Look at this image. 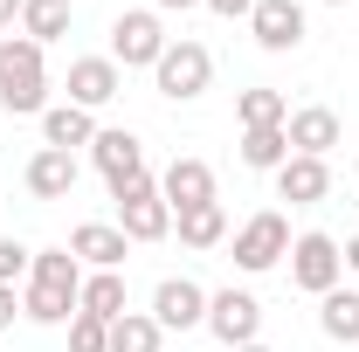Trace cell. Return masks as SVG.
<instances>
[{
    "label": "cell",
    "instance_id": "5",
    "mask_svg": "<svg viewBox=\"0 0 359 352\" xmlns=\"http://www.w3.org/2000/svg\"><path fill=\"white\" fill-rule=\"evenodd\" d=\"M152 76H159V97L194 104L201 90L215 83V55H208L201 42H187V35H180V42H166V55H159V69H152Z\"/></svg>",
    "mask_w": 359,
    "mask_h": 352
},
{
    "label": "cell",
    "instance_id": "7",
    "mask_svg": "<svg viewBox=\"0 0 359 352\" xmlns=\"http://www.w3.org/2000/svg\"><path fill=\"white\" fill-rule=\"evenodd\" d=\"M339 269H346V256H339V242L332 235H297L290 242V283L297 290H311V297H325V290H339Z\"/></svg>",
    "mask_w": 359,
    "mask_h": 352
},
{
    "label": "cell",
    "instance_id": "11",
    "mask_svg": "<svg viewBox=\"0 0 359 352\" xmlns=\"http://www.w3.org/2000/svg\"><path fill=\"white\" fill-rule=\"evenodd\" d=\"M249 28H256V42H263L269 55H290V48L304 42V7H297V0H256Z\"/></svg>",
    "mask_w": 359,
    "mask_h": 352
},
{
    "label": "cell",
    "instance_id": "8",
    "mask_svg": "<svg viewBox=\"0 0 359 352\" xmlns=\"http://www.w3.org/2000/svg\"><path fill=\"white\" fill-rule=\"evenodd\" d=\"M208 332H215L228 352H235V346H256V332H263V304H256L249 290H215V297H208Z\"/></svg>",
    "mask_w": 359,
    "mask_h": 352
},
{
    "label": "cell",
    "instance_id": "1",
    "mask_svg": "<svg viewBox=\"0 0 359 352\" xmlns=\"http://www.w3.org/2000/svg\"><path fill=\"white\" fill-rule=\"evenodd\" d=\"M83 304V263L69 256V249H35V263H28V290H21V311L35 318V325H69Z\"/></svg>",
    "mask_w": 359,
    "mask_h": 352
},
{
    "label": "cell",
    "instance_id": "20",
    "mask_svg": "<svg viewBox=\"0 0 359 352\" xmlns=\"http://www.w3.org/2000/svg\"><path fill=\"white\" fill-rule=\"evenodd\" d=\"M173 221H180V242H187V249H222V242H228V208H222V201L187 208V215H173Z\"/></svg>",
    "mask_w": 359,
    "mask_h": 352
},
{
    "label": "cell",
    "instance_id": "10",
    "mask_svg": "<svg viewBox=\"0 0 359 352\" xmlns=\"http://www.w3.org/2000/svg\"><path fill=\"white\" fill-rule=\"evenodd\" d=\"M90 159H97V173L111 180V194H125L132 180H145V145H138V132H97L90 138Z\"/></svg>",
    "mask_w": 359,
    "mask_h": 352
},
{
    "label": "cell",
    "instance_id": "24",
    "mask_svg": "<svg viewBox=\"0 0 359 352\" xmlns=\"http://www.w3.org/2000/svg\"><path fill=\"white\" fill-rule=\"evenodd\" d=\"M290 159V138L283 125H263V132H242V166H256V173H276Z\"/></svg>",
    "mask_w": 359,
    "mask_h": 352
},
{
    "label": "cell",
    "instance_id": "17",
    "mask_svg": "<svg viewBox=\"0 0 359 352\" xmlns=\"http://www.w3.org/2000/svg\"><path fill=\"white\" fill-rule=\"evenodd\" d=\"M125 249H132V242H125V228H111V221H83V228L69 235V256L90 263V269H118Z\"/></svg>",
    "mask_w": 359,
    "mask_h": 352
},
{
    "label": "cell",
    "instance_id": "19",
    "mask_svg": "<svg viewBox=\"0 0 359 352\" xmlns=\"http://www.w3.org/2000/svg\"><path fill=\"white\" fill-rule=\"evenodd\" d=\"M83 318H104V325H111V318H125V276H118V269H90L83 276Z\"/></svg>",
    "mask_w": 359,
    "mask_h": 352
},
{
    "label": "cell",
    "instance_id": "26",
    "mask_svg": "<svg viewBox=\"0 0 359 352\" xmlns=\"http://www.w3.org/2000/svg\"><path fill=\"white\" fill-rule=\"evenodd\" d=\"M69 352H111V325L104 318H69Z\"/></svg>",
    "mask_w": 359,
    "mask_h": 352
},
{
    "label": "cell",
    "instance_id": "35",
    "mask_svg": "<svg viewBox=\"0 0 359 352\" xmlns=\"http://www.w3.org/2000/svg\"><path fill=\"white\" fill-rule=\"evenodd\" d=\"M353 173H359V159H353Z\"/></svg>",
    "mask_w": 359,
    "mask_h": 352
},
{
    "label": "cell",
    "instance_id": "23",
    "mask_svg": "<svg viewBox=\"0 0 359 352\" xmlns=\"http://www.w3.org/2000/svg\"><path fill=\"white\" fill-rule=\"evenodd\" d=\"M318 325H325V339L353 346L359 339V297L353 290H325V297H318Z\"/></svg>",
    "mask_w": 359,
    "mask_h": 352
},
{
    "label": "cell",
    "instance_id": "2",
    "mask_svg": "<svg viewBox=\"0 0 359 352\" xmlns=\"http://www.w3.org/2000/svg\"><path fill=\"white\" fill-rule=\"evenodd\" d=\"M0 111H14V118H35V111H48L42 42H28V35H7V42H0Z\"/></svg>",
    "mask_w": 359,
    "mask_h": 352
},
{
    "label": "cell",
    "instance_id": "12",
    "mask_svg": "<svg viewBox=\"0 0 359 352\" xmlns=\"http://www.w3.org/2000/svg\"><path fill=\"white\" fill-rule=\"evenodd\" d=\"M325 194H332V166H325V159L290 152V159L276 166V201H290V208H318Z\"/></svg>",
    "mask_w": 359,
    "mask_h": 352
},
{
    "label": "cell",
    "instance_id": "25",
    "mask_svg": "<svg viewBox=\"0 0 359 352\" xmlns=\"http://www.w3.org/2000/svg\"><path fill=\"white\" fill-rule=\"evenodd\" d=\"M235 118H242V132H263V125L290 118V104H283V90H242L235 97Z\"/></svg>",
    "mask_w": 359,
    "mask_h": 352
},
{
    "label": "cell",
    "instance_id": "29",
    "mask_svg": "<svg viewBox=\"0 0 359 352\" xmlns=\"http://www.w3.org/2000/svg\"><path fill=\"white\" fill-rule=\"evenodd\" d=\"M14 311H21V297H14V283H0V332L14 325Z\"/></svg>",
    "mask_w": 359,
    "mask_h": 352
},
{
    "label": "cell",
    "instance_id": "9",
    "mask_svg": "<svg viewBox=\"0 0 359 352\" xmlns=\"http://www.w3.org/2000/svg\"><path fill=\"white\" fill-rule=\"evenodd\" d=\"M152 318H159V332H194V325H208V290L194 276H166L152 290Z\"/></svg>",
    "mask_w": 359,
    "mask_h": 352
},
{
    "label": "cell",
    "instance_id": "14",
    "mask_svg": "<svg viewBox=\"0 0 359 352\" xmlns=\"http://www.w3.org/2000/svg\"><path fill=\"white\" fill-rule=\"evenodd\" d=\"M159 194H166V208H173V215L208 208V201H215V166H208V159H173L166 180H159Z\"/></svg>",
    "mask_w": 359,
    "mask_h": 352
},
{
    "label": "cell",
    "instance_id": "4",
    "mask_svg": "<svg viewBox=\"0 0 359 352\" xmlns=\"http://www.w3.org/2000/svg\"><path fill=\"white\" fill-rule=\"evenodd\" d=\"M283 256H290V221L276 215V208H263V215H249L235 228V269L263 276V269H276Z\"/></svg>",
    "mask_w": 359,
    "mask_h": 352
},
{
    "label": "cell",
    "instance_id": "28",
    "mask_svg": "<svg viewBox=\"0 0 359 352\" xmlns=\"http://www.w3.org/2000/svg\"><path fill=\"white\" fill-rule=\"evenodd\" d=\"M208 7H215V14H228V21H249V14H256V0H208Z\"/></svg>",
    "mask_w": 359,
    "mask_h": 352
},
{
    "label": "cell",
    "instance_id": "3",
    "mask_svg": "<svg viewBox=\"0 0 359 352\" xmlns=\"http://www.w3.org/2000/svg\"><path fill=\"white\" fill-rule=\"evenodd\" d=\"M118 201V228H125V242H166L173 235V208H166V194H159V180L145 173L132 180L125 194H111Z\"/></svg>",
    "mask_w": 359,
    "mask_h": 352
},
{
    "label": "cell",
    "instance_id": "13",
    "mask_svg": "<svg viewBox=\"0 0 359 352\" xmlns=\"http://www.w3.org/2000/svg\"><path fill=\"white\" fill-rule=\"evenodd\" d=\"M118 90H125V76H118V62H111V55H76V62H69V104L104 111Z\"/></svg>",
    "mask_w": 359,
    "mask_h": 352
},
{
    "label": "cell",
    "instance_id": "18",
    "mask_svg": "<svg viewBox=\"0 0 359 352\" xmlns=\"http://www.w3.org/2000/svg\"><path fill=\"white\" fill-rule=\"evenodd\" d=\"M90 138H97V125H90L83 104H48V111H42V145L76 152V145H90Z\"/></svg>",
    "mask_w": 359,
    "mask_h": 352
},
{
    "label": "cell",
    "instance_id": "16",
    "mask_svg": "<svg viewBox=\"0 0 359 352\" xmlns=\"http://www.w3.org/2000/svg\"><path fill=\"white\" fill-rule=\"evenodd\" d=\"M28 194L35 201H69L76 194V152H55V145H42L35 159H28Z\"/></svg>",
    "mask_w": 359,
    "mask_h": 352
},
{
    "label": "cell",
    "instance_id": "31",
    "mask_svg": "<svg viewBox=\"0 0 359 352\" xmlns=\"http://www.w3.org/2000/svg\"><path fill=\"white\" fill-rule=\"evenodd\" d=\"M152 7H166V14H187V7H208V0H152Z\"/></svg>",
    "mask_w": 359,
    "mask_h": 352
},
{
    "label": "cell",
    "instance_id": "6",
    "mask_svg": "<svg viewBox=\"0 0 359 352\" xmlns=\"http://www.w3.org/2000/svg\"><path fill=\"white\" fill-rule=\"evenodd\" d=\"M159 55H166V28H159L152 7H132V14L111 21V62H125V69H159Z\"/></svg>",
    "mask_w": 359,
    "mask_h": 352
},
{
    "label": "cell",
    "instance_id": "22",
    "mask_svg": "<svg viewBox=\"0 0 359 352\" xmlns=\"http://www.w3.org/2000/svg\"><path fill=\"white\" fill-rule=\"evenodd\" d=\"M159 346H166V332H159L152 311H125V318H111V352H159Z\"/></svg>",
    "mask_w": 359,
    "mask_h": 352
},
{
    "label": "cell",
    "instance_id": "33",
    "mask_svg": "<svg viewBox=\"0 0 359 352\" xmlns=\"http://www.w3.org/2000/svg\"><path fill=\"white\" fill-rule=\"evenodd\" d=\"M235 352H269V346H263V339H256V346H235Z\"/></svg>",
    "mask_w": 359,
    "mask_h": 352
},
{
    "label": "cell",
    "instance_id": "27",
    "mask_svg": "<svg viewBox=\"0 0 359 352\" xmlns=\"http://www.w3.org/2000/svg\"><path fill=\"white\" fill-rule=\"evenodd\" d=\"M28 263H35V249H21L14 235H0V283H21V276H28Z\"/></svg>",
    "mask_w": 359,
    "mask_h": 352
},
{
    "label": "cell",
    "instance_id": "34",
    "mask_svg": "<svg viewBox=\"0 0 359 352\" xmlns=\"http://www.w3.org/2000/svg\"><path fill=\"white\" fill-rule=\"evenodd\" d=\"M325 7H346V0H325Z\"/></svg>",
    "mask_w": 359,
    "mask_h": 352
},
{
    "label": "cell",
    "instance_id": "15",
    "mask_svg": "<svg viewBox=\"0 0 359 352\" xmlns=\"http://www.w3.org/2000/svg\"><path fill=\"white\" fill-rule=\"evenodd\" d=\"M283 138H290V152H304V159H325V152L339 145V111H325V104H304V111H290V118H283Z\"/></svg>",
    "mask_w": 359,
    "mask_h": 352
},
{
    "label": "cell",
    "instance_id": "30",
    "mask_svg": "<svg viewBox=\"0 0 359 352\" xmlns=\"http://www.w3.org/2000/svg\"><path fill=\"white\" fill-rule=\"evenodd\" d=\"M21 21V0H0V28H14Z\"/></svg>",
    "mask_w": 359,
    "mask_h": 352
},
{
    "label": "cell",
    "instance_id": "32",
    "mask_svg": "<svg viewBox=\"0 0 359 352\" xmlns=\"http://www.w3.org/2000/svg\"><path fill=\"white\" fill-rule=\"evenodd\" d=\"M346 263H353V269H359V235H353V242H346Z\"/></svg>",
    "mask_w": 359,
    "mask_h": 352
},
{
    "label": "cell",
    "instance_id": "21",
    "mask_svg": "<svg viewBox=\"0 0 359 352\" xmlns=\"http://www.w3.org/2000/svg\"><path fill=\"white\" fill-rule=\"evenodd\" d=\"M21 35L28 42H62L69 35V0H21Z\"/></svg>",
    "mask_w": 359,
    "mask_h": 352
}]
</instances>
